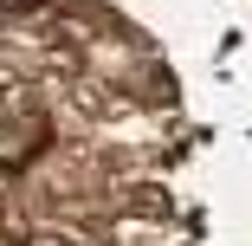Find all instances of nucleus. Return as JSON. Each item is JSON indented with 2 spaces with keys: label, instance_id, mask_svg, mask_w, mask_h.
I'll list each match as a JSON object with an SVG mask.
<instances>
[{
  "label": "nucleus",
  "instance_id": "f257e3e1",
  "mask_svg": "<svg viewBox=\"0 0 252 246\" xmlns=\"http://www.w3.org/2000/svg\"><path fill=\"white\" fill-rule=\"evenodd\" d=\"M45 136H52V123H45V110L32 104L26 91H0V169H26Z\"/></svg>",
  "mask_w": 252,
  "mask_h": 246
}]
</instances>
